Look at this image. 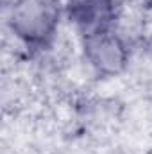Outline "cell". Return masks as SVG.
Segmentation results:
<instances>
[{
	"mask_svg": "<svg viewBox=\"0 0 152 154\" xmlns=\"http://www.w3.org/2000/svg\"><path fill=\"white\" fill-rule=\"evenodd\" d=\"M57 18V0H14L9 11V27L25 43H45L56 32Z\"/></svg>",
	"mask_w": 152,
	"mask_h": 154,
	"instance_id": "obj_1",
	"label": "cell"
},
{
	"mask_svg": "<svg viewBox=\"0 0 152 154\" xmlns=\"http://www.w3.org/2000/svg\"><path fill=\"white\" fill-rule=\"evenodd\" d=\"M84 56L88 63L102 75L118 74L127 63V50L123 41L109 31L84 36Z\"/></svg>",
	"mask_w": 152,
	"mask_h": 154,
	"instance_id": "obj_2",
	"label": "cell"
},
{
	"mask_svg": "<svg viewBox=\"0 0 152 154\" xmlns=\"http://www.w3.org/2000/svg\"><path fill=\"white\" fill-rule=\"evenodd\" d=\"M66 7L84 36L109 31L114 18V0H66Z\"/></svg>",
	"mask_w": 152,
	"mask_h": 154,
	"instance_id": "obj_3",
	"label": "cell"
},
{
	"mask_svg": "<svg viewBox=\"0 0 152 154\" xmlns=\"http://www.w3.org/2000/svg\"><path fill=\"white\" fill-rule=\"evenodd\" d=\"M145 2V5H149V7H152V0H143Z\"/></svg>",
	"mask_w": 152,
	"mask_h": 154,
	"instance_id": "obj_4",
	"label": "cell"
}]
</instances>
